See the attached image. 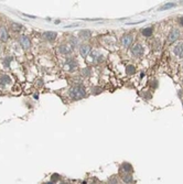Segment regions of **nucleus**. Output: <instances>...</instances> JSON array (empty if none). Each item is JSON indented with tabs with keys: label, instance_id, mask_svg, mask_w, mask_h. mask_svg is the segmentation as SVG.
<instances>
[{
	"label": "nucleus",
	"instance_id": "nucleus-18",
	"mask_svg": "<svg viewBox=\"0 0 183 184\" xmlns=\"http://www.w3.org/2000/svg\"><path fill=\"white\" fill-rule=\"evenodd\" d=\"M10 28H11V30H12L13 32H20V31L23 29V26L22 24H20V23L11 22L10 23Z\"/></svg>",
	"mask_w": 183,
	"mask_h": 184
},
{
	"label": "nucleus",
	"instance_id": "nucleus-1",
	"mask_svg": "<svg viewBox=\"0 0 183 184\" xmlns=\"http://www.w3.org/2000/svg\"><path fill=\"white\" fill-rule=\"evenodd\" d=\"M68 95L73 100H80L86 97V89L82 84H75L68 91Z\"/></svg>",
	"mask_w": 183,
	"mask_h": 184
},
{
	"label": "nucleus",
	"instance_id": "nucleus-9",
	"mask_svg": "<svg viewBox=\"0 0 183 184\" xmlns=\"http://www.w3.org/2000/svg\"><path fill=\"white\" fill-rule=\"evenodd\" d=\"M11 83H12V80H11V77H10L9 75L3 74L0 76V87L1 88H6Z\"/></svg>",
	"mask_w": 183,
	"mask_h": 184
},
{
	"label": "nucleus",
	"instance_id": "nucleus-28",
	"mask_svg": "<svg viewBox=\"0 0 183 184\" xmlns=\"http://www.w3.org/2000/svg\"><path fill=\"white\" fill-rule=\"evenodd\" d=\"M60 184H70V183H68V181H62L61 180V181H60Z\"/></svg>",
	"mask_w": 183,
	"mask_h": 184
},
{
	"label": "nucleus",
	"instance_id": "nucleus-16",
	"mask_svg": "<svg viewBox=\"0 0 183 184\" xmlns=\"http://www.w3.org/2000/svg\"><path fill=\"white\" fill-rule=\"evenodd\" d=\"M120 170H121L122 172H125V174H130V173H132V171H134L132 165L130 164V163H127V162H124V163H122L121 167H120Z\"/></svg>",
	"mask_w": 183,
	"mask_h": 184
},
{
	"label": "nucleus",
	"instance_id": "nucleus-7",
	"mask_svg": "<svg viewBox=\"0 0 183 184\" xmlns=\"http://www.w3.org/2000/svg\"><path fill=\"white\" fill-rule=\"evenodd\" d=\"M179 36H180V30L177 29V28H173L171 30V32L169 33V36H168V42L173 43L174 41H177L179 39Z\"/></svg>",
	"mask_w": 183,
	"mask_h": 184
},
{
	"label": "nucleus",
	"instance_id": "nucleus-2",
	"mask_svg": "<svg viewBox=\"0 0 183 184\" xmlns=\"http://www.w3.org/2000/svg\"><path fill=\"white\" fill-rule=\"evenodd\" d=\"M64 68L68 72H74L78 68V62L76 58H68L64 62Z\"/></svg>",
	"mask_w": 183,
	"mask_h": 184
},
{
	"label": "nucleus",
	"instance_id": "nucleus-12",
	"mask_svg": "<svg viewBox=\"0 0 183 184\" xmlns=\"http://www.w3.org/2000/svg\"><path fill=\"white\" fill-rule=\"evenodd\" d=\"M68 44H70V46H71L73 50H75V48H80V40L78 39V38H76V36H71L70 39H68Z\"/></svg>",
	"mask_w": 183,
	"mask_h": 184
},
{
	"label": "nucleus",
	"instance_id": "nucleus-32",
	"mask_svg": "<svg viewBox=\"0 0 183 184\" xmlns=\"http://www.w3.org/2000/svg\"><path fill=\"white\" fill-rule=\"evenodd\" d=\"M182 67H183V66H182Z\"/></svg>",
	"mask_w": 183,
	"mask_h": 184
},
{
	"label": "nucleus",
	"instance_id": "nucleus-31",
	"mask_svg": "<svg viewBox=\"0 0 183 184\" xmlns=\"http://www.w3.org/2000/svg\"><path fill=\"white\" fill-rule=\"evenodd\" d=\"M92 184H96V183H92Z\"/></svg>",
	"mask_w": 183,
	"mask_h": 184
},
{
	"label": "nucleus",
	"instance_id": "nucleus-25",
	"mask_svg": "<svg viewBox=\"0 0 183 184\" xmlns=\"http://www.w3.org/2000/svg\"><path fill=\"white\" fill-rule=\"evenodd\" d=\"M108 184H118V180L115 178V176H112L108 181Z\"/></svg>",
	"mask_w": 183,
	"mask_h": 184
},
{
	"label": "nucleus",
	"instance_id": "nucleus-15",
	"mask_svg": "<svg viewBox=\"0 0 183 184\" xmlns=\"http://www.w3.org/2000/svg\"><path fill=\"white\" fill-rule=\"evenodd\" d=\"M78 36H80V40L87 41V40H90L92 38V31H90V30H82V31H80Z\"/></svg>",
	"mask_w": 183,
	"mask_h": 184
},
{
	"label": "nucleus",
	"instance_id": "nucleus-6",
	"mask_svg": "<svg viewBox=\"0 0 183 184\" xmlns=\"http://www.w3.org/2000/svg\"><path fill=\"white\" fill-rule=\"evenodd\" d=\"M18 42H19V44L24 50H29L31 48V41H30L29 36H24V34H22V36H20L18 38Z\"/></svg>",
	"mask_w": 183,
	"mask_h": 184
},
{
	"label": "nucleus",
	"instance_id": "nucleus-8",
	"mask_svg": "<svg viewBox=\"0 0 183 184\" xmlns=\"http://www.w3.org/2000/svg\"><path fill=\"white\" fill-rule=\"evenodd\" d=\"M42 38H43V40L48 41V42H53L58 38V33L53 32V31H46V32L42 33Z\"/></svg>",
	"mask_w": 183,
	"mask_h": 184
},
{
	"label": "nucleus",
	"instance_id": "nucleus-19",
	"mask_svg": "<svg viewBox=\"0 0 183 184\" xmlns=\"http://www.w3.org/2000/svg\"><path fill=\"white\" fill-rule=\"evenodd\" d=\"M12 62V56H10V55H7L6 58H3L2 60V65H3V67L7 68V67H9L10 66V63Z\"/></svg>",
	"mask_w": 183,
	"mask_h": 184
},
{
	"label": "nucleus",
	"instance_id": "nucleus-24",
	"mask_svg": "<svg viewBox=\"0 0 183 184\" xmlns=\"http://www.w3.org/2000/svg\"><path fill=\"white\" fill-rule=\"evenodd\" d=\"M173 7H175V3H167V5H164V6L161 7V10L170 9V8H173Z\"/></svg>",
	"mask_w": 183,
	"mask_h": 184
},
{
	"label": "nucleus",
	"instance_id": "nucleus-23",
	"mask_svg": "<svg viewBox=\"0 0 183 184\" xmlns=\"http://www.w3.org/2000/svg\"><path fill=\"white\" fill-rule=\"evenodd\" d=\"M61 181V175L58 174V173H53L51 175V182L55 183V182H60Z\"/></svg>",
	"mask_w": 183,
	"mask_h": 184
},
{
	"label": "nucleus",
	"instance_id": "nucleus-30",
	"mask_svg": "<svg viewBox=\"0 0 183 184\" xmlns=\"http://www.w3.org/2000/svg\"><path fill=\"white\" fill-rule=\"evenodd\" d=\"M0 50H1V45H0Z\"/></svg>",
	"mask_w": 183,
	"mask_h": 184
},
{
	"label": "nucleus",
	"instance_id": "nucleus-21",
	"mask_svg": "<svg viewBox=\"0 0 183 184\" xmlns=\"http://www.w3.org/2000/svg\"><path fill=\"white\" fill-rule=\"evenodd\" d=\"M126 72H127V74H129V75L135 74V73H136V67L134 66V65L129 64V65H127V67H126Z\"/></svg>",
	"mask_w": 183,
	"mask_h": 184
},
{
	"label": "nucleus",
	"instance_id": "nucleus-11",
	"mask_svg": "<svg viewBox=\"0 0 183 184\" xmlns=\"http://www.w3.org/2000/svg\"><path fill=\"white\" fill-rule=\"evenodd\" d=\"M92 48H90V44H80V54L82 58H87L88 54L90 53Z\"/></svg>",
	"mask_w": 183,
	"mask_h": 184
},
{
	"label": "nucleus",
	"instance_id": "nucleus-14",
	"mask_svg": "<svg viewBox=\"0 0 183 184\" xmlns=\"http://www.w3.org/2000/svg\"><path fill=\"white\" fill-rule=\"evenodd\" d=\"M174 54L179 58H183V42H179L173 48Z\"/></svg>",
	"mask_w": 183,
	"mask_h": 184
},
{
	"label": "nucleus",
	"instance_id": "nucleus-4",
	"mask_svg": "<svg viewBox=\"0 0 183 184\" xmlns=\"http://www.w3.org/2000/svg\"><path fill=\"white\" fill-rule=\"evenodd\" d=\"M58 52L61 55H64V56H70V55L73 54L74 50L70 46L68 43H62L58 46Z\"/></svg>",
	"mask_w": 183,
	"mask_h": 184
},
{
	"label": "nucleus",
	"instance_id": "nucleus-13",
	"mask_svg": "<svg viewBox=\"0 0 183 184\" xmlns=\"http://www.w3.org/2000/svg\"><path fill=\"white\" fill-rule=\"evenodd\" d=\"M9 40V33L6 27H0V41L7 42Z\"/></svg>",
	"mask_w": 183,
	"mask_h": 184
},
{
	"label": "nucleus",
	"instance_id": "nucleus-27",
	"mask_svg": "<svg viewBox=\"0 0 183 184\" xmlns=\"http://www.w3.org/2000/svg\"><path fill=\"white\" fill-rule=\"evenodd\" d=\"M179 23H180V26L183 27V17H180V18H179Z\"/></svg>",
	"mask_w": 183,
	"mask_h": 184
},
{
	"label": "nucleus",
	"instance_id": "nucleus-22",
	"mask_svg": "<svg viewBox=\"0 0 183 184\" xmlns=\"http://www.w3.org/2000/svg\"><path fill=\"white\" fill-rule=\"evenodd\" d=\"M82 75H83L84 77H90V75H92V68H90V67L83 68V71H82Z\"/></svg>",
	"mask_w": 183,
	"mask_h": 184
},
{
	"label": "nucleus",
	"instance_id": "nucleus-5",
	"mask_svg": "<svg viewBox=\"0 0 183 184\" xmlns=\"http://www.w3.org/2000/svg\"><path fill=\"white\" fill-rule=\"evenodd\" d=\"M130 52H131L132 56H135V58H140V56L145 53V48H144V46H142L140 43H136L135 45L131 46Z\"/></svg>",
	"mask_w": 183,
	"mask_h": 184
},
{
	"label": "nucleus",
	"instance_id": "nucleus-17",
	"mask_svg": "<svg viewBox=\"0 0 183 184\" xmlns=\"http://www.w3.org/2000/svg\"><path fill=\"white\" fill-rule=\"evenodd\" d=\"M142 36H146V38H150L152 34H153V28L152 27H148V28H144L141 30Z\"/></svg>",
	"mask_w": 183,
	"mask_h": 184
},
{
	"label": "nucleus",
	"instance_id": "nucleus-26",
	"mask_svg": "<svg viewBox=\"0 0 183 184\" xmlns=\"http://www.w3.org/2000/svg\"><path fill=\"white\" fill-rule=\"evenodd\" d=\"M100 92H102V88L96 87V86H95V87H93V92H92V93H93L94 95H97V94H99Z\"/></svg>",
	"mask_w": 183,
	"mask_h": 184
},
{
	"label": "nucleus",
	"instance_id": "nucleus-3",
	"mask_svg": "<svg viewBox=\"0 0 183 184\" xmlns=\"http://www.w3.org/2000/svg\"><path fill=\"white\" fill-rule=\"evenodd\" d=\"M88 61H90V63L98 64V63L104 61V55L102 54L99 51L93 50V51H90V53L88 54Z\"/></svg>",
	"mask_w": 183,
	"mask_h": 184
},
{
	"label": "nucleus",
	"instance_id": "nucleus-20",
	"mask_svg": "<svg viewBox=\"0 0 183 184\" xmlns=\"http://www.w3.org/2000/svg\"><path fill=\"white\" fill-rule=\"evenodd\" d=\"M121 179H122V181L125 182V183H127V184H130V183H132V176L130 174H124L121 176Z\"/></svg>",
	"mask_w": 183,
	"mask_h": 184
},
{
	"label": "nucleus",
	"instance_id": "nucleus-29",
	"mask_svg": "<svg viewBox=\"0 0 183 184\" xmlns=\"http://www.w3.org/2000/svg\"><path fill=\"white\" fill-rule=\"evenodd\" d=\"M43 184H54V183H53V182H51V181H50V182H45V183H43Z\"/></svg>",
	"mask_w": 183,
	"mask_h": 184
},
{
	"label": "nucleus",
	"instance_id": "nucleus-10",
	"mask_svg": "<svg viewBox=\"0 0 183 184\" xmlns=\"http://www.w3.org/2000/svg\"><path fill=\"white\" fill-rule=\"evenodd\" d=\"M132 41H134V36L131 34H125L121 38V45L124 48H128L132 44Z\"/></svg>",
	"mask_w": 183,
	"mask_h": 184
}]
</instances>
